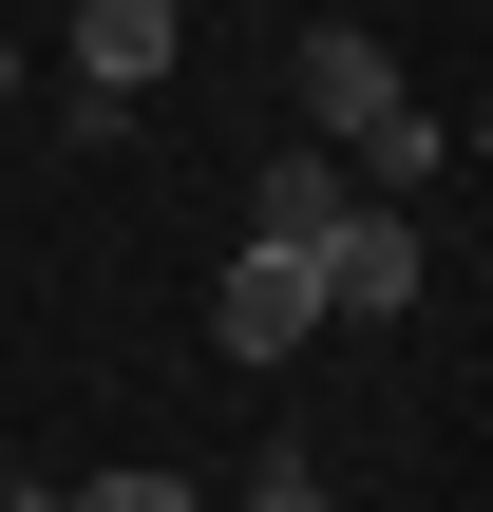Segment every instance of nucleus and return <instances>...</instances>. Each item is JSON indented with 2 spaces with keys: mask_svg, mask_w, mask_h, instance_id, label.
I'll list each match as a JSON object with an SVG mask.
<instances>
[{
  "mask_svg": "<svg viewBox=\"0 0 493 512\" xmlns=\"http://www.w3.org/2000/svg\"><path fill=\"white\" fill-rule=\"evenodd\" d=\"M171 57H190V0H76V133L114 152V133H133V95H152Z\"/></svg>",
  "mask_w": 493,
  "mask_h": 512,
  "instance_id": "nucleus-1",
  "label": "nucleus"
},
{
  "mask_svg": "<svg viewBox=\"0 0 493 512\" xmlns=\"http://www.w3.org/2000/svg\"><path fill=\"white\" fill-rule=\"evenodd\" d=\"M228 512H342V494H323L304 456H266V475H247V494H228Z\"/></svg>",
  "mask_w": 493,
  "mask_h": 512,
  "instance_id": "nucleus-6",
  "label": "nucleus"
},
{
  "mask_svg": "<svg viewBox=\"0 0 493 512\" xmlns=\"http://www.w3.org/2000/svg\"><path fill=\"white\" fill-rule=\"evenodd\" d=\"M418 285H437V266H418V209H342V228L304 247V304H323V323H418Z\"/></svg>",
  "mask_w": 493,
  "mask_h": 512,
  "instance_id": "nucleus-2",
  "label": "nucleus"
},
{
  "mask_svg": "<svg viewBox=\"0 0 493 512\" xmlns=\"http://www.w3.org/2000/svg\"><path fill=\"white\" fill-rule=\"evenodd\" d=\"M0 494H19V475H0Z\"/></svg>",
  "mask_w": 493,
  "mask_h": 512,
  "instance_id": "nucleus-9",
  "label": "nucleus"
},
{
  "mask_svg": "<svg viewBox=\"0 0 493 512\" xmlns=\"http://www.w3.org/2000/svg\"><path fill=\"white\" fill-rule=\"evenodd\" d=\"M304 323H323L304 266H285V247H228V285H209V361H304Z\"/></svg>",
  "mask_w": 493,
  "mask_h": 512,
  "instance_id": "nucleus-3",
  "label": "nucleus"
},
{
  "mask_svg": "<svg viewBox=\"0 0 493 512\" xmlns=\"http://www.w3.org/2000/svg\"><path fill=\"white\" fill-rule=\"evenodd\" d=\"M0 114H19V38H0Z\"/></svg>",
  "mask_w": 493,
  "mask_h": 512,
  "instance_id": "nucleus-7",
  "label": "nucleus"
},
{
  "mask_svg": "<svg viewBox=\"0 0 493 512\" xmlns=\"http://www.w3.org/2000/svg\"><path fill=\"white\" fill-rule=\"evenodd\" d=\"M0 512H57V494H38V475H19V494H0Z\"/></svg>",
  "mask_w": 493,
  "mask_h": 512,
  "instance_id": "nucleus-8",
  "label": "nucleus"
},
{
  "mask_svg": "<svg viewBox=\"0 0 493 512\" xmlns=\"http://www.w3.org/2000/svg\"><path fill=\"white\" fill-rule=\"evenodd\" d=\"M57 512H209V494H190L171 456H114V475H76V494H57Z\"/></svg>",
  "mask_w": 493,
  "mask_h": 512,
  "instance_id": "nucleus-5",
  "label": "nucleus"
},
{
  "mask_svg": "<svg viewBox=\"0 0 493 512\" xmlns=\"http://www.w3.org/2000/svg\"><path fill=\"white\" fill-rule=\"evenodd\" d=\"M342 209H361V171H342V152H266V171H247V247H285V266H304Z\"/></svg>",
  "mask_w": 493,
  "mask_h": 512,
  "instance_id": "nucleus-4",
  "label": "nucleus"
}]
</instances>
